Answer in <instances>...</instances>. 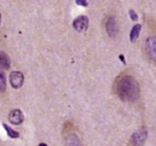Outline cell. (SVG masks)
<instances>
[{
  "label": "cell",
  "mask_w": 156,
  "mask_h": 146,
  "mask_svg": "<svg viewBox=\"0 0 156 146\" xmlns=\"http://www.w3.org/2000/svg\"><path fill=\"white\" fill-rule=\"evenodd\" d=\"M115 93L121 100L135 103L140 96L139 83L132 76H122L115 82Z\"/></svg>",
  "instance_id": "1"
},
{
  "label": "cell",
  "mask_w": 156,
  "mask_h": 146,
  "mask_svg": "<svg viewBox=\"0 0 156 146\" xmlns=\"http://www.w3.org/2000/svg\"><path fill=\"white\" fill-rule=\"evenodd\" d=\"M147 131L145 128H140L132 134L128 142V146H143L147 141Z\"/></svg>",
  "instance_id": "2"
},
{
  "label": "cell",
  "mask_w": 156,
  "mask_h": 146,
  "mask_svg": "<svg viewBox=\"0 0 156 146\" xmlns=\"http://www.w3.org/2000/svg\"><path fill=\"white\" fill-rule=\"evenodd\" d=\"M144 50L147 58L152 62L156 63V35L147 37L144 44Z\"/></svg>",
  "instance_id": "3"
},
{
  "label": "cell",
  "mask_w": 156,
  "mask_h": 146,
  "mask_svg": "<svg viewBox=\"0 0 156 146\" xmlns=\"http://www.w3.org/2000/svg\"><path fill=\"white\" fill-rule=\"evenodd\" d=\"M106 31L108 33V35L110 37L115 39L118 35L119 32V28H118V24H117V19H115V16H110V17L107 19L106 22Z\"/></svg>",
  "instance_id": "4"
},
{
  "label": "cell",
  "mask_w": 156,
  "mask_h": 146,
  "mask_svg": "<svg viewBox=\"0 0 156 146\" xmlns=\"http://www.w3.org/2000/svg\"><path fill=\"white\" fill-rule=\"evenodd\" d=\"M89 26V18L87 16H79L73 22V27L78 32H83L88 29Z\"/></svg>",
  "instance_id": "5"
},
{
  "label": "cell",
  "mask_w": 156,
  "mask_h": 146,
  "mask_svg": "<svg viewBox=\"0 0 156 146\" xmlns=\"http://www.w3.org/2000/svg\"><path fill=\"white\" fill-rule=\"evenodd\" d=\"M10 83L14 89H20L24 83V75L20 71H13L10 74Z\"/></svg>",
  "instance_id": "6"
},
{
  "label": "cell",
  "mask_w": 156,
  "mask_h": 146,
  "mask_svg": "<svg viewBox=\"0 0 156 146\" xmlns=\"http://www.w3.org/2000/svg\"><path fill=\"white\" fill-rule=\"evenodd\" d=\"M9 120L12 124L14 125H20L24 122V114L20 110L18 109H14L10 112L9 114Z\"/></svg>",
  "instance_id": "7"
},
{
  "label": "cell",
  "mask_w": 156,
  "mask_h": 146,
  "mask_svg": "<svg viewBox=\"0 0 156 146\" xmlns=\"http://www.w3.org/2000/svg\"><path fill=\"white\" fill-rule=\"evenodd\" d=\"M65 146H83L76 133H69L64 139Z\"/></svg>",
  "instance_id": "8"
},
{
  "label": "cell",
  "mask_w": 156,
  "mask_h": 146,
  "mask_svg": "<svg viewBox=\"0 0 156 146\" xmlns=\"http://www.w3.org/2000/svg\"><path fill=\"white\" fill-rule=\"evenodd\" d=\"M0 67H2L5 69L10 68V59L8 54L3 51H0Z\"/></svg>",
  "instance_id": "9"
},
{
  "label": "cell",
  "mask_w": 156,
  "mask_h": 146,
  "mask_svg": "<svg viewBox=\"0 0 156 146\" xmlns=\"http://www.w3.org/2000/svg\"><path fill=\"white\" fill-rule=\"evenodd\" d=\"M140 31H141V25H135V26L133 27L132 31H130V34H129L130 42L134 43L136 40H138L139 34H140Z\"/></svg>",
  "instance_id": "10"
},
{
  "label": "cell",
  "mask_w": 156,
  "mask_h": 146,
  "mask_svg": "<svg viewBox=\"0 0 156 146\" xmlns=\"http://www.w3.org/2000/svg\"><path fill=\"white\" fill-rule=\"evenodd\" d=\"M3 127H5V131H7L9 137H11V139H17V137H20V133H18L17 131L13 130V129H12L11 127L8 126L7 124H3Z\"/></svg>",
  "instance_id": "11"
},
{
  "label": "cell",
  "mask_w": 156,
  "mask_h": 146,
  "mask_svg": "<svg viewBox=\"0 0 156 146\" xmlns=\"http://www.w3.org/2000/svg\"><path fill=\"white\" fill-rule=\"evenodd\" d=\"M7 89V79H5V75L1 69H0V91L5 92Z\"/></svg>",
  "instance_id": "12"
},
{
  "label": "cell",
  "mask_w": 156,
  "mask_h": 146,
  "mask_svg": "<svg viewBox=\"0 0 156 146\" xmlns=\"http://www.w3.org/2000/svg\"><path fill=\"white\" fill-rule=\"evenodd\" d=\"M76 3L78 5H83V7H88V5H89L87 0H76Z\"/></svg>",
  "instance_id": "13"
},
{
  "label": "cell",
  "mask_w": 156,
  "mask_h": 146,
  "mask_svg": "<svg viewBox=\"0 0 156 146\" xmlns=\"http://www.w3.org/2000/svg\"><path fill=\"white\" fill-rule=\"evenodd\" d=\"M129 16H130V18H132L133 20H137V19H138V15L135 13L134 10H129Z\"/></svg>",
  "instance_id": "14"
},
{
  "label": "cell",
  "mask_w": 156,
  "mask_h": 146,
  "mask_svg": "<svg viewBox=\"0 0 156 146\" xmlns=\"http://www.w3.org/2000/svg\"><path fill=\"white\" fill-rule=\"evenodd\" d=\"M39 146H47V144H45V143H41Z\"/></svg>",
  "instance_id": "15"
},
{
  "label": "cell",
  "mask_w": 156,
  "mask_h": 146,
  "mask_svg": "<svg viewBox=\"0 0 156 146\" xmlns=\"http://www.w3.org/2000/svg\"><path fill=\"white\" fill-rule=\"evenodd\" d=\"M0 23H1V15H0Z\"/></svg>",
  "instance_id": "16"
}]
</instances>
